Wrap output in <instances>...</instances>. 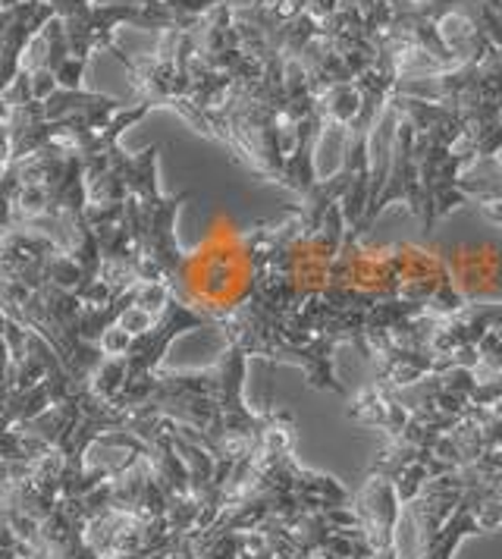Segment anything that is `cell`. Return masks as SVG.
Listing matches in <instances>:
<instances>
[{"instance_id": "1", "label": "cell", "mask_w": 502, "mask_h": 559, "mask_svg": "<svg viewBox=\"0 0 502 559\" xmlns=\"http://www.w3.org/2000/svg\"><path fill=\"white\" fill-rule=\"evenodd\" d=\"M351 179H321L286 221H254L261 239V286L249 318L232 333L246 356L296 365L314 390L349 396L333 356L351 343L368 361L462 299L440 252L411 242L374 249L349 227Z\"/></svg>"}, {"instance_id": "2", "label": "cell", "mask_w": 502, "mask_h": 559, "mask_svg": "<svg viewBox=\"0 0 502 559\" xmlns=\"http://www.w3.org/2000/svg\"><path fill=\"white\" fill-rule=\"evenodd\" d=\"M390 107L396 114L390 170L374 179L371 204L358 229L371 233L374 221L390 204H405L418 217L421 233L430 236L446 214L471 204L462 192V179L480 164V145L471 127L443 104L396 88Z\"/></svg>"}, {"instance_id": "3", "label": "cell", "mask_w": 502, "mask_h": 559, "mask_svg": "<svg viewBox=\"0 0 502 559\" xmlns=\"http://www.w3.org/2000/svg\"><path fill=\"white\" fill-rule=\"evenodd\" d=\"M0 10V88H7L23 73L25 51L32 48V41L53 23V10L45 0H3Z\"/></svg>"}, {"instance_id": "4", "label": "cell", "mask_w": 502, "mask_h": 559, "mask_svg": "<svg viewBox=\"0 0 502 559\" xmlns=\"http://www.w3.org/2000/svg\"><path fill=\"white\" fill-rule=\"evenodd\" d=\"M462 192L468 195V202L477 204L497 227H502V154L480 160L468 170V177L462 179Z\"/></svg>"}]
</instances>
